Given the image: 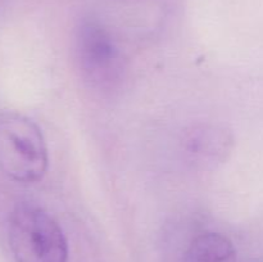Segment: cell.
I'll list each match as a JSON object with an SVG mask.
<instances>
[{
    "label": "cell",
    "instance_id": "cell-1",
    "mask_svg": "<svg viewBox=\"0 0 263 262\" xmlns=\"http://www.w3.org/2000/svg\"><path fill=\"white\" fill-rule=\"evenodd\" d=\"M49 152L35 121L18 112L0 113V170L9 179L33 184L45 176Z\"/></svg>",
    "mask_w": 263,
    "mask_h": 262
},
{
    "label": "cell",
    "instance_id": "cell-6",
    "mask_svg": "<svg viewBox=\"0 0 263 262\" xmlns=\"http://www.w3.org/2000/svg\"><path fill=\"white\" fill-rule=\"evenodd\" d=\"M252 262H259V261H252Z\"/></svg>",
    "mask_w": 263,
    "mask_h": 262
},
{
    "label": "cell",
    "instance_id": "cell-4",
    "mask_svg": "<svg viewBox=\"0 0 263 262\" xmlns=\"http://www.w3.org/2000/svg\"><path fill=\"white\" fill-rule=\"evenodd\" d=\"M233 136L221 126L199 125L187 131L184 149L190 162L198 167H216L223 163L233 151Z\"/></svg>",
    "mask_w": 263,
    "mask_h": 262
},
{
    "label": "cell",
    "instance_id": "cell-5",
    "mask_svg": "<svg viewBox=\"0 0 263 262\" xmlns=\"http://www.w3.org/2000/svg\"><path fill=\"white\" fill-rule=\"evenodd\" d=\"M184 262H238L233 241L216 231H205L192 240Z\"/></svg>",
    "mask_w": 263,
    "mask_h": 262
},
{
    "label": "cell",
    "instance_id": "cell-2",
    "mask_svg": "<svg viewBox=\"0 0 263 262\" xmlns=\"http://www.w3.org/2000/svg\"><path fill=\"white\" fill-rule=\"evenodd\" d=\"M8 241L17 262H68V241L63 230L36 204L21 203L10 212Z\"/></svg>",
    "mask_w": 263,
    "mask_h": 262
},
{
    "label": "cell",
    "instance_id": "cell-3",
    "mask_svg": "<svg viewBox=\"0 0 263 262\" xmlns=\"http://www.w3.org/2000/svg\"><path fill=\"white\" fill-rule=\"evenodd\" d=\"M74 53L81 76L94 89L112 91L122 81V53L112 32L98 18L85 17L80 21Z\"/></svg>",
    "mask_w": 263,
    "mask_h": 262
}]
</instances>
